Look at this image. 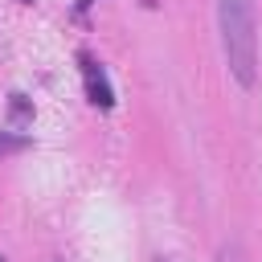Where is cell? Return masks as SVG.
Segmentation results:
<instances>
[{
  "instance_id": "3",
  "label": "cell",
  "mask_w": 262,
  "mask_h": 262,
  "mask_svg": "<svg viewBox=\"0 0 262 262\" xmlns=\"http://www.w3.org/2000/svg\"><path fill=\"white\" fill-rule=\"evenodd\" d=\"M221 262H246V258H242V250L229 246V250H221Z\"/></svg>"
},
{
  "instance_id": "4",
  "label": "cell",
  "mask_w": 262,
  "mask_h": 262,
  "mask_svg": "<svg viewBox=\"0 0 262 262\" xmlns=\"http://www.w3.org/2000/svg\"><path fill=\"white\" fill-rule=\"evenodd\" d=\"M0 262H4V258H0Z\"/></svg>"
},
{
  "instance_id": "1",
  "label": "cell",
  "mask_w": 262,
  "mask_h": 262,
  "mask_svg": "<svg viewBox=\"0 0 262 262\" xmlns=\"http://www.w3.org/2000/svg\"><path fill=\"white\" fill-rule=\"evenodd\" d=\"M217 20H221V45L229 74L237 78L242 90L258 82V29H254V0H217Z\"/></svg>"
},
{
  "instance_id": "2",
  "label": "cell",
  "mask_w": 262,
  "mask_h": 262,
  "mask_svg": "<svg viewBox=\"0 0 262 262\" xmlns=\"http://www.w3.org/2000/svg\"><path fill=\"white\" fill-rule=\"evenodd\" d=\"M82 78H86V98H90L94 106H102V111H111V106H115V90H111V82H106V74L98 70V61H90V57H82Z\"/></svg>"
}]
</instances>
